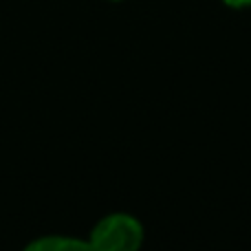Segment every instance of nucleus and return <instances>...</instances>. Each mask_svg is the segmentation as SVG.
<instances>
[{"label":"nucleus","instance_id":"obj_1","mask_svg":"<svg viewBox=\"0 0 251 251\" xmlns=\"http://www.w3.org/2000/svg\"><path fill=\"white\" fill-rule=\"evenodd\" d=\"M143 238L146 231L137 216L115 212L97 221L88 243L93 251H139L143 247Z\"/></svg>","mask_w":251,"mask_h":251},{"label":"nucleus","instance_id":"obj_3","mask_svg":"<svg viewBox=\"0 0 251 251\" xmlns=\"http://www.w3.org/2000/svg\"><path fill=\"white\" fill-rule=\"evenodd\" d=\"M223 2H225L227 7H231V9H247V7H251V0H223Z\"/></svg>","mask_w":251,"mask_h":251},{"label":"nucleus","instance_id":"obj_2","mask_svg":"<svg viewBox=\"0 0 251 251\" xmlns=\"http://www.w3.org/2000/svg\"><path fill=\"white\" fill-rule=\"evenodd\" d=\"M22 251H93L91 243L75 236H42Z\"/></svg>","mask_w":251,"mask_h":251}]
</instances>
